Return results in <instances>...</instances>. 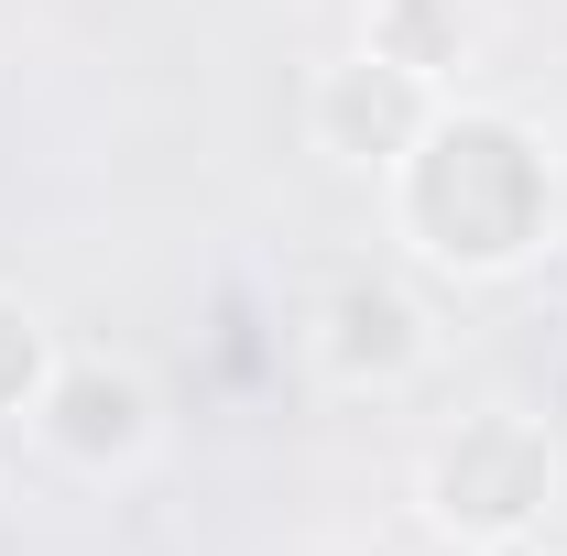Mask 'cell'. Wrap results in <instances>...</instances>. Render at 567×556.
Listing matches in <instances>:
<instances>
[{
  "label": "cell",
  "mask_w": 567,
  "mask_h": 556,
  "mask_svg": "<svg viewBox=\"0 0 567 556\" xmlns=\"http://www.w3.org/2000/svg\"><path fill=\"white\" fill-rule=\"evenodd\" d=\"M382 186H393V240L425 274L502 284L557 240V153L513 110H458L447 99Z\"/></svg>",
  "instance_id": "6da1fadb"
},
{
  "label": "cell",
  "mask_w": 567,
  "mask_h": 556,
  "mask_svg": "<svg viewBox=\"0 0 567 556\" xmlns=\"http://www.w3.org/2000/svg\"><path fill=\"white\" fill-rule=\"evenodd\" d=\"M557 481H567L557 436H546L535 415H513V404H492V415H458L436 447H425L415 502H425L436 535L502 556V546H524V535L557 513Z\"/></svg>",
  "instance_id": "7a4b0ae2"
},
{
  "label": "cell",
  "mask_w": 567,
  "mask_h": 556,
  "mask_svg": "<svg viewBox=\"0 0 567 556\" xmlns=\"http://www.w3.org/2000/svg\"><path fill=\"white\" fill-rule=\"evenodd\" d=\"M295 349H306V371H317L328 393H350V404H382V393L425 382V360H436V317H425V295H415L404 274L339 262V274L306 295V317H295Z\"/></svg>",
  "instance_id": "3957f363"
},
{
  "label": "cell",
  "mask_w": 567,
  "mask_h": 556,
  "mask_svg": "<svg viewBox=\"0 0 567 556\" xmlns=\"http://www.w3.org/2000/svg\"><path fill=\"white\" fill-rule=\"evenodd\" d=\"M33 436H44V459H66L76 481H132L164 447V393L132 360H110V349H66L44 404H33Z\"/></svg>",
  "instance_id": "277c9868"
},
{
  "label": "cell",
  "mask_w": 567,
  "mask_h": 556,
  "mask_svg": "<svg viewBox=\"0 0 567 556\" xmlns=\"http://www.w3.org/2000/svg\"><path fill=\"white\" fill-rule=\"evenodd\" d=\"M447 110V87H425V76L382 66L371 44H350L339 66L306 76V142L328 153V164H350V175H393L404 153L425 142V121Z\"/></svg>",
  "instance_id": "5b68a950"
},
{
  "label": "cell",
  "mask_w": 567,
  "mask_h": 556,
  "mask_svg": "<svg viewBox=\"0 0 567 556\" xmlns=\"http://www.w3.org/2000/svg\"><path fill=\"white\" fill-rule=\"evenodd\" d=\"M360 44L458 99V76L481 55V0H360Z\"/></svg>",
  "instance_id": "8992f818"
},
{
  "label": "cell",
  "mask_w": 567,
  "mask_h": 556,
  "mask_svg": "<svg viewBox=\"0 0 567 556\" xmlns=\"http://www.w3.org/2000/svg\"><path fill=\"white\" fill-rule=\"evenodd\" d=\"M55 328H44V306H22V295H0V425L33 415L44 404V382H55Z\"/></svg>",
  "instance_id": "52a82bcc"
},
{
  "label": "cell",
  "mask_w": 567,
  "mask_h": 556,
  "mask_svg": "<svg viewBox=\"0 0 567 556\" xmlns=\"http://www.w3.org/2000/svg\"><path fill=\"white\" fill-rule=\"evenodd\" d=\"M415 556H492V546H458V535H436V524H425V546Z\"/></svg>",
  "instance_id": "ba28073f"
}]
</instances>
